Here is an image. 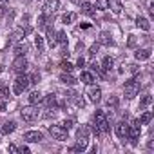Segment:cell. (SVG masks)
<instances>
[{
    "label": "cell",
    "mask_w": 154,
    "mask_h": 154,
    "mask_svg": "<svg viewBox=\"0 0 154 154\" xmlns=\"http://www.w3.org/2000/svg\"><path fill=\"white\" fill-rule=\"evenodd\" d=\"M72 2H74V4H80V6H82V4L85 2V0H72Z\"/></svg>",
    "instance_id": "681fc988"
},
{
    "label": "cell",
    "mask_w": 154,
    "mask_h": 154,
    "mask_svg": "<svg viewBox=\"0 0 154 154\" xmlns=\"http://www.w3.org/2000/svg\"><path fill=\"white\" fill-rule=\"evenodd\" d=\"M72 100H74V103H76V107H84V105H85V100H84L82 96H78V94H76V96H74Z\"/></svg>",
    "instance_id": "d590c367"
},
{
    "label": "cell",
    "mask_w": 154,
    "mask_h": 154,
    "mask_svg": "<svg viewBox=\"0 0 154 154\" xmlns=\"http://www.w3.org/2000/svg\"><path fill=\"white\" fill-rule=\"evenodd\" d=\"M58 8H60V0H47V2L44 4V11H42V13H45V15H53Z\"/></svg>",
    "instance_id": "9c48e42d"
},
{
    "label": "cell",
    "mask_w": 154,
    "mask_h": 154,
    "mask_svg": "<svg viewBox=\"0 0 154 154\" xmlns=\"http://www.w3.org/2000/svg\"><path fill=\"white\" fill-rule=\"evenodd\" d=\"M56 40H58V44H67V35H65V31H58L56 33Z\"/></svg>",
    "instance_id": "f1b7e54d"
},
{
    "label": "cell",
    "mask_w": 154,
    "mask_h": 154,
    "mask_svg": "<svg viewBox=\"0 0 154 154\" xmlns=\"http://www.w3.org/2000/svg\"><path fill=\"white\" fill-rule=\"evenodd\" d=\"M150 53H152L150 49H138L134 56H136V60L141 62V60H149V58H150Z\"/></svg>",
    "instance_id": "7402d4cb"
},
{
    "label": "cell",
    "mask_w": 154,
    "mask_h": 154,
    "mask_svg": "<svg viewBox=\"0 0 154 154\" xmlns=\"http://www.w3.org/2000/svg\"><path fill=\"white\" fill-rule=\"evenodd\" d=\"M72 123H74L72 120H63V122H62L60 125H62V127H63L65 131H71V129H72Z\"/></svg>",
    "instance_id": "8d00e7d4"
},
{
    "label": "cell",
    "mask_w": 154,
    "mask_h": 154,
    "mask_svg": "<svg viewBox=\"0 0 154 154\" xmlns=\"http://www.w3.org/2000/svg\"><path fill=\"white\" fill-rule=\"evenodd\" d=\"M18 152H22V154H29V147H20Z\"/></svg>",
    "instance_id": "7dc6e473"
},
{
    "label": "cell",
    "mask_w": 154,
    "mask_h": 154,
    "mask_svg": "<svg viewBox=\"0 0 154 154\" xmlns=\"http://www.w3.org/2000/svg\"><path fill=\"white\" fill-rule=\"evenodd\" d=\"M24 140L29 141V143H38V141L44 140V134H42L40 131H27V132L24 134Z\"/></svg>",
    "instance_id": "ba28073f"
},
{
    "label": "cell",
    "mask_w": 154,
    "mask_h": 154,
    "mask_svg": "<svg viewBox=\"0 0 154 154\" xmlns=\"http://www.w3.org/2000/svg\"><path fill=\"white\" fill-rule=\"evenodd\" d=\"M60 82L65 84V85H74L76 84V78H74L71 72H62L60 74Z\"/></svg>",
    "instance_id": "9a60e30c"
},
{
    "label": "cell",
    "mask_w": 154,
    "mask_h": 154,
    "mask_svg": "<svg viewBox=\"0 0 154 154\" xmlns=\"http://www.w3.org/2000/svg\"><path fill=\"white\" fill-rule=\"evenodd\" d=\"M29 85H31L29 76H26V74L22 72V74H18V78H17L15 84H13V93H15V94H22Z\"/></svg>",
    "instance_id": "6da1fadb"
},
{
    "label": "cell",
    "mask_w": 154,
    "mask_h": 154,
    "mask_svg": "<svg viewBox=\"0 0 154 154\" xmlns=\"http://www.w3.org/2000/svg\"><path fill=\"white\" fill-rule=\"evenodd\" d=\"M112 65H114V60H112L111 56H105L103 62H102V69H103V71H111Z\"/></svg>",
    "instance_id": "d4e9b609"
},
{
    "label": "cell",
    "mask_w": 154,
    "mask_h": 154,
    "mask_svg": "<svg viewBox=\"0 0 154 154\" xmlns=\"http://www.w3.org/2000/svg\"><path fill=\"white\" fill-rule=\"evenodd\" d=\"M138 93H140V84H138V80H136V78L129 80V82L123 85V94H125V98H127V100H132Z\"/></svg>",
    "instance_id": "7a4b0ae2"
},
{
    "label": "cell",
    "mask_w": 154,
    "mask_h": 154,
    "mask_svg": "<svg viewBox=\"0 0 154 154\" xmlns=\"http://www.w3.org/2000/svg\"><path fill=\"white\" fill-rule=\"evenodd\" d=\"M0 93H2V96H6V98L9 96V89H8L6 85H2V87H0Z\"/></svg>",
    "instance_id": "b9f144b4"
},
{
    "label": "cell",
    "mask_w": 154,
    "mask_h": 154,
    "mask_svg": "<svg viewBox=\"0 0 154 154\" xmlns=\"http://www.w3.org/2000/svg\"><path fill=\"white\" fill-rule=\"evenodd\" d=\"M91 71H93V72H96L100 78H105V71H103V69H102V65H98L96 62H93V63H91Z\"/></svg>",
    "instance_id": "cb8c5ba5"
},
{
    "label": "cell",
    "mask_w": 154,
    "mask_h": 154,
    "mask_svg": "<svg viewBox=\"0 0 154 154\" xmlns=\"http://www.w3.org/2000/svg\"><path fill=\"white\" fill-rule=\"evenodd\" d=\"M6 111V103L4 102H0V112H4Z\"/></svg>",
    "instance_id": "c3c4849f"
},
{
    "label": "cell",
    "mask_w": 154,
    "mask_h": 154,
    "mask_svg": "<svg viewBox=\"0 0 154 154\" xmlns=\"http://www.w3.org/2000/svg\"><path fill=\"white\" fill-rule=\"evenodd\" d=\"M89 134H91V129L87 125H82L78 131H76V138L78 140H89Z\"/></svg>",
    "instance_id": "e0dca14e"
},
{
    "label": "cell",
    "mask_w": 154,
    "mask_h": 154,
    "mask_svg": "<svg viewBox=\"0 0 154 154\" xmlns=\"http://www.w3.org/2000/svg\"><path fill=\"white\" fill-rule=\"evenodd\" d=\"M87 143H89V140H78L76 138V143L72 147H69V150L71 152H84L87 149Z\"/></svg>",
    "instance_id": "30bf717a"
},
{
    "label": "cell",
    "mask_w": 154,
    "mask_h": 154,
    "mask_svg": "<svg viewBox=\"0 0 154 154\" xmlns=\"http://www.w3.org/2000/svg\"><path fill=\"white\" fill-rule=\"evenodd\" d=\"M76 20V13H65L63 17H62V22L63 24H72Z\"/></svg>",
    "instance_id": "484cf974"
},
{
    "label": "cell",
    "mask_w": 154,
    "mask_h": 154,
    "mask_svg": "<svg viewBox=\"0 0 154 154\" xmlns=\"http://www.w3.org/2000/svg\"><path fill=\"white\" fill-rule=\"evenodd\" d=\"M94 9H96L94 4H89V2H84V4H82V13L87 15V17H94V15H96Z\"/></svg>",
    "instance_id": "ac0fdd59"
},
{
    "label": "cell",
    "mask_w": 154,
    "mask_h": 154,
    "mask_svg": "<svg viewBox=\"0 0 154 154\" xmlns=\"http://www.w3.org/2000/svg\"><path fill=\"white\" fill-rule=\"evenodd\" d=\"M8 150H9V152H18V147H17V145H9Z\"/></svg>",
    "instance_id": "bcb514c9"
},
{
    "label": "cell",
    "mask_w": 154,
    "mask_h": 154,
    "mask_svg": "<svg viewBox=\"0 0 154 154\" xmlns=\"http://www.w3.org/2000/svg\"><path fill=\"white\" fill-rule=\"evenodd\" d=\"M11 69H13L17 74H22V72H26V71H27V60H26L24 56H17V58L13 60V65H11Z\"/></svg>",
    "instance_id": "8992f818"
},
{
    "label": "cell",
    "mask_w": 154,
    "mask_h": 154,
    "mask_svg": "<svg viewBox=\"0 0 154 154\" xmlns=\"http://www.w3.org/2000/svg\"><path fill=\"white\" fill-rule=\"evenodd\" d=\"M140 132H141V129H140V122L134 120L132 125H129V134H127V138L131 140V145H136V143H138Z\"/></svg>",
    "instance_id": "5b68a950"
},
{
    "label": "cell",
    "mask_w": 154,
    "mask_h": 154,
    "mask_svg": "<svg viewBox=\"0 0 154 154\" xmlns=\"http://www.w3.org/2000/svg\"><path fill=\"white\" fill-rule=\"evenodd\" d=\"M29 80H31V84H38L40 82V72H33L29 76Z\"/></svg>",
    "instance_id": "f35d334b"
},
{
    "label": "cell",
    "mask_w": 154,
    "mask_h": 154,
    "mask_svg": "<svg viewBox=\"0 0 154 154\" xmlns=\"http://www.w3.org/2000/svg\"><path fill=\"white\" fill-rule=\"evenodd\" d=\"M20 114H22V118H24L26 122H35V120L38 118V105H27V107H22Z\"/></svg>",
    "instance_id": "277c9868"
},
{
    "label": "cell",
    "mask_w": 154,
    "mask_h": 154,
    "mask_svg": "<svg viewBox=\"0 0 154 154\" xmlns=\"http://www.w3.org/2000/svg\"><path fill=\"white\" fill-rule=\"evenodd\" d=\"M136 26H138L140 29H143V31H150V22H149L147 18H143V17H138V18H136Z\"/></svg>",
    "instance_id": "44dd1931"
},
{
    "label": "cell",
    "mask_w": 154,
    "mask_h": 154,
    "mask_svg": "<svg viewBox=\"0 0 154 154\" xmlns=\"http://www.w3.org/2000/svg\"><path fill=\"white\" fill-rule=\"evenodd\" d=\"M22 33H24V36H26V35H31V33H33V27H31V26H24V27H22Z\"/></svg>",
    "instance_id": "60d3db41"
},
{
    "label": "cell",
    "mask_w": 154,
    "mask_h": 154,
    "mask_svg": "<svg viewBox=\"0 0 154 154\" xmlns=\"http://www.w3.org/2000/svg\"><path fill=\"white\" fill-rule=\"evenodd\" d=\"M76 65H78V67H84V65H85V60L80 56V58H78V62H76Z\"/></svg>",
    "instance_id": "f6af8a7d"
},
{
    "label": "cell",
    "mask_w": 154,
    "mask_h": 154,
    "mask_svg": "<svg viewBox=\"0 0 154 154\" xmlns=\"http://www.w3.org/2000/svg\"><path fill=\"white\" fill-rule=\"evenodd\" d=\"M47 44H49L51 47H54V45L58 44V40H56V31H54L53 27H47Z\"/></svg>",
    "instance_id": "ffe728a7"
},
{
    "label": "cell",
    "mask_w": 154,
    "mask_h": 154,
    "mask_svg": "<svg viewBox=\"0 0 154 154\" xmlns=\"http://www.w3.org/2000/svg\"><path fill=\"white\" fill-rule=\"evenodd\" d=\"M60 67L63 69V72H71V71L74 69V67H72V63H71V62H67V60H63V62L60 63Z\"/></svg>",
    "instance_id": "d6a6232c"
},
{
    "label": "cell",
    "mask_w": 154,
    "mask_h": 154,
    "mask_svg": "<svg viewBox=\"0 0 154 154\" xmlns=\"http://www.w3.org/2000/svg\"><path fill=\"white\" fill-rule=\"evenodd\" d=\"M94 123L98 125V129L102 131V134H105V132L111 131V123H109V120L105 118L103 111H96V112H94Z\"/></svg>",
    "instance_id": "3957f363"
},
{
    "label": "cell",
    "mask_w": 154,
    "mask_h": 154,
    "mask_svg": "<svg viewBox=\"0 0 154 154\" xmlns=\"http://www.w3.org/2000/svg\"><path fill=\"white\" fill-rule=\"evenodd\" d=\"M15 129H17V123H15V122H6L0 131H2V134H11Z\"/></svg>",
    "instance_id": "603a6c76"
},
{
    "label": "cell",
    "mask_w": 154,
    "mask_h": 154,
    "mask_svg": "<svg viewBox=\"0 0 154 154\" xmlns=\"http://www.w3.org/2000/svg\"><path fill=\"white\" fill-rule=\"evenodd\" d=\"M44 102L47 103V107H56V96L51 93V94H47L45 98H44Z\"/></svg>",
    "instance_id": "4316f807"
},
{
    "label": "cell",
    "mask_w": 154,
    "mask_h": 154,
    "mask_svg": "<svg viewBox=\"0 0 154 154\" xmlns=\"http://www.w3.org/2000/svg\"><path fill=\"white\" fill-rule=\"evenodd\" d=\"M42 102H44V96H42L40 91H33V93L29 94V103H31V105H40Z\"/></svg>",
    "instance_id": "5bb4252c"
},
{
    "label": "cell",
    "mask_w": 154,
    "mask_h": 154,
    "mask_svg": "<svg viewBox=\"0 0 154 154\" xmlns=\"http://www.w3.org/2000/svg\"><path fill=\"white\" fill-rule=\"evenodd\" d=\"M80 82H82V84H85V85H93L96 80H94L93 72H89V71H84V72L80 74Z\"/></svg>",
    "instance_id": "4fadbf2b"
},
{
    "label": "cell",
    "mask_w": 154,
    "mask_h": 154,
    "mask_svg": "<svg viewBox=\"0 0 154 154\" xmlns=\"http://www.w3.org/2000/svg\"><path fill=\"white\" fill-rule=\"evenodd\" d=\"M129 45H131V47H134V45H136V36H134V35H131V36H129Z\"/></svg>",
    "instance_id": "7bdbcfd3"
},
{
    "label": "cell",
    "mask_w": 154,
    "mask_h": 154,
    "mask_svg": "<svg viewBox=\"0 0 154 154\" xmlns=\"http://www.w3.org/2000/svg\"><path fill=\"white\" fill-rule=\"evenodd\" d=\"M107 2H109V8L112 9V13H114V15H120V13H122L123 6H122L120 0H107Z\"/></svg>",
    "instance_id": "d6986e66"
},
{
    "label": "cell",
    "mask_w": 154,
    "mask_h": 154,
    "mask_svg": "<svg viewBox=\"0 0 154 154\" xmlns=\"http://www.w3.org/2000/svg\"><path fill=\"white\" fill-rule=\"evenodd\" d=\"M27 51H29V45H27L24 40H20V42L15 44V54H17V56H24Z\"/></svg>",
    "instance_id": "7c38bea8"
},
{
    "label": "cell",
    "mask_w": 154,
    "mask_h": 154,
    "mask_svg": "<svg viewBox=\"0 0 154 154\" xmlns=\"http://www.w3.org/2000/svg\"><path fill=\"white\" fill-rule=\"evenodd\" d=\"M47 17H49V15L42 13V15L38 17V26H45V22H47Z\"/></svg>",
    "instance_id": "ab89813d"
},
{
    "label": "cell",
    "mask_w": 154,
    "mask_h": 154,
    "mask_svg": "<svg viewBox=\"0 0 154 154\" xmlns=\"http://www.w3.org/2000/svg\"><path fill=\"white\" fill-rule=\"evenodd\" d=\"M35 45H36V49H38V51H40V53H42V51H44V38H42V36H40V35H38V36H36V38H35Z\"/></svg>",
    "instance_id": "836d02e7"
},
{
    "label": "cell",
    "mask_w": 154,
    "mask_h": 154,
    "mask_svg": "<svg viewBox=\"0 0 154 154\" xmlns=\"http://www.w3.org/2000/svg\"><path fill=\"white\" fill-rule=\"evenodd\" d=\"M152 103V96L150 94H145L143 98H141V102H140V107L143 109V107H147V105H150Z\"/></svg>",
    "instance_id": "4dcf8cb0"
},
{
    "label": "cell",
    "mask_w": 154,
    "mask_h": 154,
    "mask_svg": "<svg viewBox=\"0 0 154 154\" xmlns=\"http://www.w3.org/2000/svg\"><path fill=\"white\" fill-rule=\"evenodd\" d=\"M94 8L96 9H109V2H107V0H96Z\"/></svg>",
    "instance_id": "1f68e13d"
},
{
    "label": "cell",
    "mask_w": 154,
    "mask_h": 154,
    "mask_svg": "<svg viewBox=\"0 0 154 154\" xmlns=\"http://www.w3.org/2000/svg\"><path fill=\"white\" fill-rule=\"evenodd\" d=\"M116 134H118V138L125 140L127 134H129V125H127L125 122H118V123H116Z\"/></svg>",
    "instance_id": "8fae6325"
},
{
    "label": "cell",
    "mask_w": 154,
    "mask_h": 154,
    "mask_svg": "<svg viewBox=\"0 0 154 154\" xmlns=\"http://www.w3.org/2000/svg\"><path fill=\"white\" fill-rule=\"evenodd\" d=\"M129 71H131L132 74H136V72H138V65H136V63H131V65H129Z\"/></svg>",
    "instance_id": "ee69618b"
},
{
    "label": "cell",
    "mask_w": 154,
    "mask_h": 154,
    "mask_svg": "<svg viewBox=\"0 0 154 154\" xmlns=\"http://www.w3.org/2000/svg\"><path fill=\"white\" fill-rule=\"evenodd\" d=\"M49 132L53 134V138H54V140H58V141H65V140H67V132H69V131H65L62 125H53V127H49Z\"/></svg>",
    "instance_id": "52a82bcc"
},
{
    "label": "cell",
    "mask_w": 154,
    "mask_h": 154,
    "mask_svg": "<svg viewBox=\"0 0 154 154\" xmlns=\"http://www.w3.org/2000/svg\"><path fill=\"white\" fill-rule=\"evenodd\" d=\"M0 2H6V0H0Z\"/></svg>",
    "instance_id": "f907efd6"
},
{
    "label": "cell",
    "mask_w": 154,
    "mask_h": 154,
    "mask_svg": "<svg viewBox=\"0 0 154 154\" xmlns=\"http://www.w3.org/2000/svg\"><path fill=\"white\" fill-rule=\"evenodd\" d=\"M100 42H102V44H105V45H111V44H112L111 35H109V33H102V35H100Z\"/></svg>",
    "instance_id": "f546056e"
},
{
    "label": "cell",
    "mask_w": 154,
    "mask_h": 154,
    "mask_svg": "<svg viewBox=\"0 0 154 154\" xmlns=\"http://www.w3.org/2000/svg\"><path fill=\"white\" fill-rule=\"evenodd\" d=\"M98 49H100V44H93V45L89 47V56H94V54L98 53Z\"/></svg>",
    "instance_id": "74e56055"
},
{
    "label": "cell",
    "mask_w": 154,
    "mask_h": 154,
    "mask_svg": "<svg viewBox=\"0 0 154 154\" xmlns=\"http://www.w3.org/2000/svg\"><path fill=\"white\" fill-rule=\"evenodd\" d=\"M107 107H112V109H116V107H118V98H116V96H111V98L107 100Z\"/></svg>",
    "instance_id": "e575fe53"
},
{
    "label": "cell",
    "mask_w": 154,
    "mask_h": 154,
    "mask_svg": "<svg viewBox=\"0 0 154 154\" xmlns=\"http://www.w3.org/2000/svg\"><path fill=\"white\" fill-rule=\"evenodd\" d=\"M150 120H152V112H150V111H147V112H143V114H141V118H140L138 122H140L141 125H147Z\"/></svg>",
    "instance_id": "83f0119b"
},
{
    "label": "cell",
    "mask_w": 154,
    "mask_h": 154,
    "mask_svg": "<svg viewBox=\"0 0 154 154\" xmlns=\"http://www.w3.org/2000/svg\"><path fill=\"white\" fill-rule=\"evenodd\" d=\"M89 98H91V102L98 103V102L102 100V89H100V87H91V91H89Z\"/></svg>",
    "instance_id": "2e32d148"
}]
</instances>
